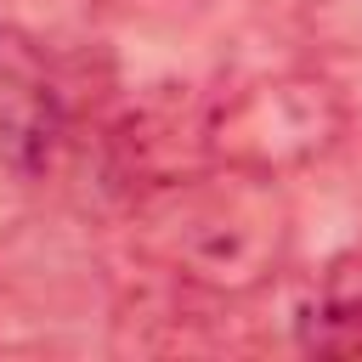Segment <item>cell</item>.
<instances>
[{
  "label": "cell",
  "mask_w": 362,
  "mask_h": 362,
  "mask_svg": "<svg viewBox=\"0 0 362 362\" xmlns=\"http://www.w3.org/2000/svg\"><path fill=\"white\" fill-rule=\"evenodd\" d=\"M294 339L311 356H362V260H334L294 317Z\"/></svg>",
  "instance_id": "4"
},
{
  "label": "cell",
  "mask_w": 362,
  "mask_h": 362,
  "mask_svg": "<svg viewBox=\"0 0 362 362\" xmlns=\"http://www.w3.org/2000/svg\"><path fill=\"white\" fill-rule=\"evenodd\" d=\"M79 153V107L51 57L0 34V164L17 181H51Z\"/></svg>",
  "instance_id": "3"
},
{
  "label": "cell",
  "mask_w": 362,
  "mask_h": 362,
  "mask_svg": "<svg viewBox=\"0 0 362 362\" xmlns=\"http://www.w3.org/2000/svg\"><path fill=\"white\" fill-rule=\"evenodd\" d=\"M351 107L328 74L311 68H266L243 74L226 90L204 96V141L215 164L255 175H294L322 164L345 141Z\"/></svg>",
  "instance_id": "2"
},
{
  "label": "cell",
  "mask_w": 362,
  "mask_h": 362,
  "mask_svg": "<svg viewBox=\"0 0 362 362\" xmlns=\"http://www.w3.org/2000/svg\"><path fill=\"white\" fill-rule=\"evenodd\" d=\"M130 238L147 266L204 300L260 294L294 243V215L277 175L204 164L130 198Z\"/></svg>",
  "instance_id": "1"
}]
</instances>
